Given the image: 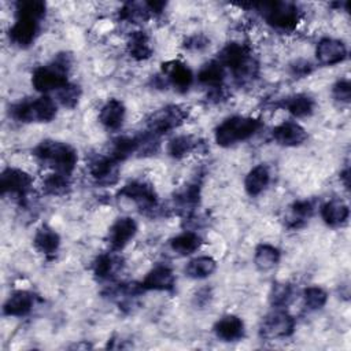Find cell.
Returning <instances> with one entry per match:
<instances>
[{
	"label": "cell",
	"instance_id": "obj_1",
	"mask_svg": "<svg viewBox=\"0 0 351 351\" xmlns=\"http://www.w3.org/2000/svg\"><path fill=\"white\" fill-rule=\"evenodd\" d=\"M33 154L40 160L49 163L55 169L56 173L70 176L77 165L78 155L77 151L62 141L55 140H44L34 149Z\"/></svg>",
	"mask_w": 351,
	"mask_h": 351
},
{
	"label": "cell",
	"instance_id": "obj_2",
	"mask_svg": "<svg viewBox=\"0 0 351 351\" xmlns=\"http://www.w3.org/2000/svg\"><path fill=\"white\" fill-rule=\"evenodd\" d=\"M262 128V122L252 117H230L222 121L215 129V141L221 147H230L248 140Z\"/></svg>",
	"mask_w": 351,
	"mask_h": 351
},
{
	"label": "cell",
	"instance_id": "obj_3",
	"mask_svg": "<svg viewBox=\"0 0 351 351\" xmlns=\"http://www.w3.org/2000/svg\"><path fill=\"white\" fill-rule=\"evenodd\" d=\"M223 67L232 70L233 75L240 81L251 80L256 74V63L251 56L250 48L239 44L230 43L221 52L217 59Z\"/></svg>",
	"mask_w": 351,
	"mask_h": 351
},
{
	"label": "cell",
	"instance_id": "obj_4",
	"mask_svg": "<svg viewBox=\"0 0 351 351\" xmlns=\"http://www.w3.org/2000/svg\"><path fill=\"white\" fill-rule=\"evenodd\" d=\"M262 14L263 19L276 30L291 32L293 30L299 21L300 12L293 3L288 1H269L254 4Z\"/></svg>",
	"mask_w": 351,
	"mask_h": 351
},
{
	"label": "cell",
	"instance_id": "obj_5",
	"mask_svg": "<svg viewBox=\"0 0 351 351\" xmlns=\"http://www.w3.org/2000/svg\"><path fill=\"white\" fill-rule=\"evenodd\" d=\"M67 55H60L58 59L47 66H40L33 71L32 85L36 90L47 93L51 90H59L67 85V70H69Z\"/></svg>",
	"mask_w": 351,
	"mask_h": 351
},
{
	"label": "cell",
	"instance_id": "obj_6",
	"mask_svg": "<svg viewBox=\"0 0 351 351\" xmlns=\"http://www.w3.org/2000/svg\"><path fill=\"white\" fill-rule=\"evenodd\" d=\"M12 118L21 122H49L56 115V103L49 96H40L34 100H23L10 110Z\"/></svg>",
	"mask_w": 351,
	"mask_h": 351
},
{
	"label": "cell",
	"instance_id": "obj_7",
	"mask_svg": "<svg viewBox=\"0 0 351 351\" xmlns=\"http://www.w3.org/2000/svg\"><path fill=\"white\" fill-rule=\"evenodd\" d=\"M185 117H186V114L181 107H178V106H166V107L158 110L156 112H154L149 117L148 130L154 136L169 133L173 129L178 128L184 122Z\"/></svg>",
	"mask_w": 351,
	"mask_h": 351
},
{
	"label": "cell",
	"instance_id": "obj_8",
	"mask_svg": "<svg viewBox=\"0 0 351 351\" xmlns=\"http://www.w3.org/2000/svg\"><path fill=\"white\" fill-rule=\"evenodd\" d=\"M33 184V178L23 170L16 167H8L1 171L0 191L1 195H11L16 199H23L29 193Z\"/></svg>",
	"mask_w": 351,
	"mask_h": 351
},
{
	"label": "cell",
	"instance_id": "obj_9",
	"mask_svg": "<svg viewBox=\"0 0 351 351\" xmlns=\"http://www.w3.org/2000/svg\"><path fill=\"white\" fill-rule=\"evenodd\" d=\"M295 329V319L292 315H289L285 311L277 310L269 314L262 325H261V336L263 339H281V337H288L293 333Z\"/></svg>",
	"mask_w": 351,
	"mask_h": 351
},
{
	"label": "cell",
	"instance_id": "obj_10",
	"mask_svg": "<svg viewBox=\"0 0 351 351\" xmlns=\"http://www.w3.org/2000/svg\"><path fill=\"white\" fill-rule=\"evenodd\" d=\"M271 134L274 141L282 147H298L307 140L306 129L295 121H285L277 125Z\"/></svg>",
	"mask_w": 351,
	"mask_h": 351
},
{
	"label": "cell",
	"instance_id": "obj_11",
	"mask_svg": "<svg viewBox=\"0 0 351 351\" xmlns=\"http://www.w3.org/2000/svg\"><path fill=\"white\" fill-rule=\"evenodd\" d=\"M118 195L130 199L132 202L144 208H149L156 203V193L154 188L145 181H132L123 185L119 189Z\"/></svg>",
	"mask_w": 351,
	"mask_h": 351
},
{
	"label": "cell",
	"instance_id": "obj_12",
	"mask_svg": "<svg viewBox=\"0 0 351 351\" xmlns=\"http://www.w3.org/2000/svg\"><path fill=\"white\" fill-rule=\"evenodd\" d=\"M137 233V223L130 217L117 219L108 232V244L114 251L122 250Z\"/></svg>",
	"mask_w": 351,
	"mask_h": 351
},
{
	"label": "cell",
	"instance_id": "obj_13",
	"mask_svg": "<svg viewBox=\"0 0 351 351\" xmlns=\"http://www.w3.org/2000/svg\"><path fill=\"white\" fill-rule=\"evenodd\" d=\"M315 56L321 64L333 66L346 59L347 48L340 40L325 37L317 44Z\"/></svg>",
	"mask_w": 351,
	"mask_h": 351
},
{
	"label": "cell",
	"instance_id": "obj_14",
	"mask_svg": "<svg viewBox=\"0 0 351 351\" xmlns=\"http://www.w3.org/2000/svg\"><path fill=\"white\" fill-rule=\"evenodd\" d=\"M176 285V277L170 267L155 266L140 282L143 291H171Z\"/></svg>",
	"mask_w": 351,
	"mask_h": 351
},
{
	"label": "cell",
	"instance_id": "obj_15",
	"mask_svg": "<svg viewBox=\"0 0 351 351\" xmlns=\"http://www.w3.org/2000/svg\"><path fill=\"white\" fill-rule=\"evenodd\" d=\"M90 176L101 184H112L117 181L118 162L111 155H99L89 162Z\"/></svg>",
	"mask_w": 351,
	"mask_h": 351
},
{
	"label": "cell",
	"instance_id": "obj_16",
	"mask_svg": "<svg viewBox=\"0 0 351 351\" xmlns=\"http://www.w3.org/2000/svg\"><path fill=\"white\" fill-rule=\"evenodd\" d=\"M37 33H38L37 21H33L29 18H16L14 25L10 27L8 36L15 45L21 48H26L36 40Z\"/></svg>",
	"mask_w": 351,
	"mask_h": 351
},
{
	"label": "cell",
	"instance_id": "obj_17",
	"mask_svg": "<svg viewBox=\"0 0 351 351\" xmlns=\"http://www.w3.org/2000/svg\"><path fill=\"white\" fill-rule=\"evenodd\" d=\"M214 333L222 341H237L244 336V322L237 315H223L215 322Z\"/></svg>",
	"mask_w": 351,
	"mask_h": 351
},
{
	"label": "cell",
	"instance_id": "obj_18",
	"mask_svg": "<svg viewBox=\"0 0 351 351\" xmlns=\"http://www.w3.org/2000/svg\"><path fill=\"white\" fill-rule=\"evenodd\" d=\"M163 73L167 77L169 82L180 92L188 90L189 86L192 85L193 74L191 69L178 60H173L163 64Z\"/></svg>",
	"mask_w": 351,
	"mask_h": 351
},
{
	"label": "cell",
	"instance_id": "obj_19",
	"mask_svg": "<svg viewBox=\"0 0 351 351\" xmlns=\"http://www.w3.org/2000/svg\"><path fill=\"white\" fill-rule=\"evenodd\" d=\"M125 115H126V110L123 103L118 99H110L101 107L99 112V121L106 129L117 130L122 126L125 121Z\"/></svg>",
	"mask_w": 351,
	"mask_h": 351
},
{
	"label": "cell",
	"instance_id": "obj_20",
	"mask_svg": "<svg viewBox=\"0 0 351 351\" xmlns=\"http://www.w3.org/2000/svg\"><path fill=\"white\" fill-rule=\"evenodd\" d=\"M34 306V295L27 291L14 292L4 303L3 313L8 317H23L32 311Z\"/></svg>",
	"mask_w": 351,
	"mask_h": 351
},
{
	"label": "cell",
	"instance_id": "obj_21",
	"mask_svg": "<svg viewBox=\"0 0 351 351\" xmlns=\"http://www.w3.org/2000/svg\"><path fill=\"white\" fill-rule=\"evenodd\" d=\"M33 245L38 252L44 254L45 256H51L58 252L60 245V237L52 228L43 225L40 229H37L33 237Z\"/></svg>",
	"mask_w": 351,
	"mask_h": 351
},
{
	"label": "cell",
	"instance_id": "obj_22",
	"mask_svg": "<svg viewBox=\"0 0 351 351\" xmlns=\"http://www.w3.org/2000/svg\"><path fill=\"white\" fill-rule=\"evenodd\" d=\"M270 182V171L267 166L258 165L252 167L244 180V189L250 196L262 193Z\"/></svg>",
	"mask_w": 351,
	"mask_h": 351
},
{
	"label": "cell",
	"instance_id": "obj_23",
	"mask_svg": "<svg viewBox=\"0 0 351 351\" xmlns=\"http://www.w3.org/2000/svg\"><path fill=\"white\" fill-rule=\"evenodd\" d=\"M348 215H350L348 206L339 199H332L321 207V217L324 222L333 228L343 225L348 219Z\"/></svg>",
	"mask_w": 351,
	"mask_h": 351
},
{
	"label": "cell",
	"instance_id": "obj_24",
	"mask_svg": "<svg viewBox=\"0 0 351 351\" xmlns=\"http://www.w3.org/2000/svg\"><path fill=\"white\" fill-rule=\"evenodd\" d=\"M280 250L271 244L262 243L255 248L254 263L261 271H267L273 269L280 262Z\"/></svg>",
	"mask_w": 351,
	"mask_h": 351
},
{
	"label": "cell",
	"instance_id": "obj_25",
	"mask_svg": "<svg viewBox=\"0 0 351 351\" xmlns=\"http://www.w3.org/2000/svg\"><path fill=\"white\" fill-rule=\"evenodd\" d=\"M223 66L218 60H211L206 63L197 73V80L200 84L211 88V89H219L222 88L223 81Z\"/></svg>",
	"mask_w": 351,
	"mask_h": 351
},
{
	"label": "cell",
	"instance_id": "obj_26",
	"mask_svg": "<svg viewBox=\"0 0 351 351\" xmlns=\"http://www.w3.org/2000/svg\"><path fill=\"white\" fill-rule=\"evenodd\" d=\"M217 269V262L207 255L193 258L185 266V274L195 280H203L210 277Z\"/></svg>",
	"mask_w": 351,
	"mask_h": 351
},
{
	"label": "cell",
	"instance_id": "obj_27",
	"mask_svg": "<svg viewBox=\"0 0 351 351\" xmlns=\"http://www.w3.org/2000/svg\"><path fill=\"white\" fill-rule=\"evenodd\" d=\"M171 250L176 251L180 255H191L193 252H196L200 245H202V239L197 233L195 232H182L180 234H177L176 237L171 239L170 241Z\"/></svg>",
	"mask_w": 351,
	"mask_h": 351
},
{
	"label": "cell",
	"instance_id": "obj_28",
	"mask_svg": "<svg viewBox=\"0 0 351 351\" xmlns=\"http://www.w3.org/2000/svg\"><path fill=\"white\" fill-rule=\"evenodd\" d=\"M128 51L129 55L136 60L148 59L152 53L148 36L144 32H133L128 40Z\"/></svg>",
	"mask_w": 351,
	"mask_h": 351
},
{
	"label": "cell",
	"instance_id": "obj_29",
	"mask_svg": "<svg viewBox=\"0 0 351 351\" xmlns=\"http://www.w3.org/2000/svg\"><path fill=\"white\" fill-rule=\"evenodd\" d=\"M314 107H315L314 100L310 96L303 95V93L291 96L285 100L287 111L291 115H293L295 118H304V117L311 115L314 111Z\"/></svg>",
	"mask_w": 351,
	"mask_h": 351
},
{
	"label": "cell",
	"instance_id": "obj_30",
	"mask_svg": "<svg viewBox=\"0 0 351 351\" xmlns=\"http://www.w3.org/2000/svg\"><path fill=\"white\" fill-rule=\"evenodd\" d=\"M140 147H141V140L140 138L122 136V137H118L117 140H114L110 155L117 162H122V160L128 159L130 155H133Z\"/></svg>",
	"mask_w": 351,
	"mask_h": 351
},
{
	"label": "cell",
	"instance_id": "obj_31",
	"mask_svg": "<svg viewBox=\"0 0 351 351\" xmlns=\"http://www.w3.org/2000/svg\"><path fill=\"white\" fill-rule=\"evenodd\" d=\"M197 145V140L191 136V134H181V136H176L174 138L170 140L169 147H167V152L170 154V156L180 159L184 158L185 155L191 154Z\"/></svg>",
	"mask_w": 351,
	"mask_h": 351
},
{
	"label": "cell",
	"instance_id": "obj_32",
	"mask_svg": "<svg viewBox=\"0 0 351 351\" xmlns=\"http://www.w3.org/2000/svg\"><path fill=\"white\" fill-rule=\"evenodd\" d=\"M47 5L41 0H25L16 3V18H29L33 21H40L45 15Z\"/></svg>",
	"mask_w": 351,
	"mask_h": 351
},
{
	"label": "cell",
	"instance_id": "obj_33",
	"mask_svg": "<svg viewBox=\"0 0 351 351\" xmlns=\"http://www.w3.org/2000/svg\"><path fill=\"white\" fill-rule=\"evenodd\" d=\"M118 263H119L118 258L110 254H101L93 262V274L100 280L110 278L115 273Z\"/></svg>",
	"mask_w": 351,
	"mask_h": 351
},
{
	"label": "cell",
	"instance_id": "obj_34",
	"mask_svg": "<svg viewBox=\"0 0 351 351\" xmlns=\"http://www.w3.org/2000/svg\"><path fill=\"white\" fill-rule=\"evenodd\" d=\"M149 10L147 7V3L137 4V3H128L123 5V8L119 12V16L125 21H130L133 23H138L140 21H145L149 15Z\"/></svg>",
	"mask_w": 351,
	"mask_h": 351
},
{
	"label": "cell",
	"instance_id": "obj_35",
	"mask_svg": "<svg viewBox=\"0 0 351 351\" xmlns=\"http://www.w3.org/2000/svg\"><path fill=\"white\" fill-rule=\"evenodd\" d=\"M303 300L308 310H319L328 300V293L321 287H308L303 292Z\"/></svg>",
	"mask_w": 351,
	"mask_h": 351
},
{
	"label": "cell",
	"instance_id": "obj_36",
	"mask_svg": "<svg viewBox=\"0 0 351 351\" xmlns=\"http://www.w3.org/2000/svg\"><path fill=\"white\" fill-rule=\"evenodd\" d=\"M292 295H293L292 285L285 284V282L274 284L271 288V292H270V303L273 306H276L277 308H281L291 302Z\"/></svg>",
	"mask_w": 351,
	"mask_h": 351
},
{
	"label": "cell",
	"instance_id": "obj_37",
	"mask_svg": "<svg viewBox=\"0 0 351 351\" xmlns=\"http://www.w3.org/2000/svg\"><path fill=\"white\" fill-rule=\"evenodd\" d=\"M69 177L64 176V174H60V173H53V174H49L48 177H45L44 180V191L49 195H62L67 191L69 188Z\"/></svg>",
	"mask_w": 351,
	"mask_h": 351
},
{
	"label": "cell",
	"instance_id": "obj_38",
	"mask_svg": "<svg viewBox=\"0 0 351 351\" xmlns=\"http://www.w3.org/2000/svg\"><path fill=\"white\" fill-rule=\"evenodd\" d=\"M81 90L74 84H67L58 90V99L64 107H74L78 103Z\"/></svg>",
	"mask_w": 351,
	"mask_h": 351
},
{
	"label": "cell",
	"instance_id": "obj_39",
	"mask_svg": "<svg viewBox=\"0 0 351 351\" xmlns=\"http://www.w3.org/2000/svg\"><path fill=\"white\" fill-rule=\"evenodd\" d=\"M176 200L182 207H195L199 202V186L196 184L185 186L177 193Z\"/></svg>",
	"mask_w": 351,
	"mask_h": 351
},
{
	"label": "cell",
	"instance_id": "obj_40",
	"mask_svg": "<svg viewBox=\"0 0 351 351\" xmlns=\"http://www.w3.org/2000/svg\"><path fill=\"white\" fill-rule=\"evenodd\" d=\"M291 213H292V218L296 222H303L313 215L314 204L310 200H298L292 204Z\"/></svg>",
	"mask_w": 351,
	"mask_h": 351
},
{
	"label": "cell",
	"instance_id": "obj_41",
	"mask_svg": "<svg viewBox=\"0 0 351 351\" xmlns=\"http://www.w3.org/2000/svg\"><path fill=\"white\" fill-rule=\"evenodd\" d=\"M332 93H333V97L336 100L343 101V103H348L350 99H351V85H350V82L347 80L337 81L333 85Z\"/></svg>",
	"mask_w": 351,
	"mask_h": 351
},
{
	"label": "cell",
	"instance_id": "obj_42",
	"mask_svg": "<svg viewBox=\"0 0 351 351\" xmlns=\"http://www.w3.org/2000/svg\"><path fill=\"white\" fill-rule=\"evenodd\" d=\"M208 44V40L204 37V36H192L189 37L186 41H185V47L188 49H193V51H199V49H203L204 47H207Z\"/></svg>",
	"mask_w": 351,
	"mask_h": 351
},
{
	"label": "cell",
	"instance_id": "obj_43",
	"mask_svg": "<svg viewBox=\"0 0 351 351\" xmlns=\"http://www.w3.org/2000/svg\"><path fill=\"white\" fill-rule=\"evenodd\" d=\"M293 75H306L311 71V64L306 60H298L291 66Z\"/></svg>",
	"mask_w": 351,
	"mask_h": 351
}]
</instances>
